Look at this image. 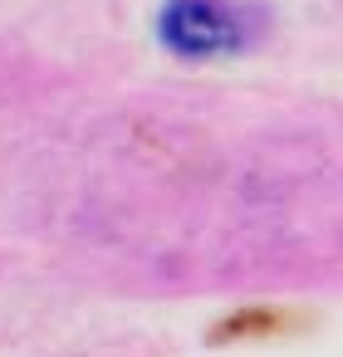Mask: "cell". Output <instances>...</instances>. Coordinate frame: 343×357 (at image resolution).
<instances>
[{
  "mask_svg": "<svg viewBox=\"0 0 343 357\" xmlns=\"http://www.w3.org/2000/svg\"><path fill=\"white\" fill-rule=\"evenodd\" d=\"M255 10L245 0H162L157 10V40L177 59H226L240 54L255 40Z\"/></svg>",
  "mask_w": 343,
  "mask_h": 357,
  "instance_id": "cell-1",
  "label": "cell"
}]
</instances>
